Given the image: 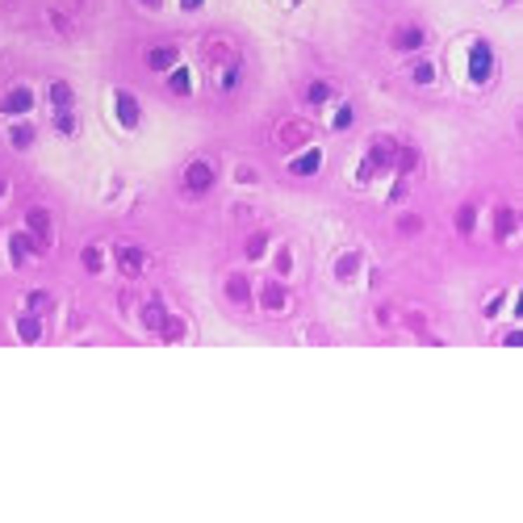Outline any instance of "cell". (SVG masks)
I'll return each instance as SVG.
<instances>
[{
	"label": "cell",
	"instance_id": "30bf717a",
	"mask_svg": "<svg viewBox=\"0 0 523 523\" xmlns=\"http://www.w3.org/2000/svg\"><path fill=\"white\" fill-rule=\"evenodd\" d=\"M176 63H180V51L176 46H151L147 51V67L151 72H172Z\"/></svg>",
	"mask_w": 523,
	"mask_h": 523
},
{
	"label": "cell",
	"instance_id": "5b68a950",
	"mask_svg": "<svg viewBox=\"0 0 523 523\" xmlns=\"http://www.w3.org/2000/svg\"><path fill=\"white\" fill-rule=\"evenodd\" d=\"M46 247L30 235V231H17V235H8V256H13V264H21V260H30V256H42Z\"/></svg>",
	"mask_w": 523,
	"mask_h": 523
},
{
	"label": "cell",
	"instance_id": "52a82bcc",
	"mask_svg": "<svg viewBox=\"0 0 523 523\" xmlns=\"http://www.w3.org/2000/svg\"><path fill=\"white\" fill-rule=\"evenodd\" d=\"M427 42V34H423V25H402V30H394V38H389V46L394 51H402V55H411V51H419Z\"/></svg>",
	"mask_w": 523,
	"mask_h": 523
},
{
	"label": "cell",
	"instance_id": "f1b7e54d",
	"mask_svg": "<svg viewBox=\"0 0 523 523\" xmlns=\"http://www.w3.org/2000/svg\"><path fill=\"white\" fill-rule=\"evenodd\" d=\"M25 306H30V314H38V310H51V297L38 289V293H30V302H25Z\"/></svg>",
	"mask_w": 523,
	"mask_h": 523
},
{
	"label": "cell",
	"instance_id": "277c9868",
	"mask_svg": "<svg viewBox=\"0 0 523 523\" xmlns=\"http://www.w3.org/2000/svg\"><path fill=\"white\" fill-rule=\"evenodd\" d=\"M34 109V92L30 88H8L4 96H0V113L4 117H25Z\"/></svg>",
	"mask_w": 523,
	"mask_h": 523
},
{
	"label": "cell",
	"instance_id": "cb8c5ba5",
	"mask_svg": "<svg viewBox=\"0 0 523 523\" xmlns=\"http://www.w3.org/2000/svg\"><path fill=\"white\" fill-rule=\"evenodd\" d=\"M76 126H80V122H76L72 109H59V113H55V130H59V134H76Z\"/></svg>",
	"mask_w": 523,
	"mask_h": 523
},
{
	"label": "cell",
	"instance_id": "7402d4cb",
	"mask_svg": "<svg viewBox=\"0 0 523 523\" xmlns=\"http://www.w3.org/2000/svg\"><path fill=\"white\" fill-rule=\"evenodd\" d=\"M394 168L406 176V172H415L419 168V151L415 147H398V160H394Z\"/></svg>",
	"mask_w": 523,
	"mask_h": 523
},
{
	"label": "cell",
	"instance_id": "1f68e13d",
	"mask_svg": "<svg viewBox=\"0 0 523 523\" xmlns=\"http://www.w3.org/2000/svg\"><path fill=\"white\" fill-rule=\"evenodd\" d=\"M498 310H503V297H490V302H486V318H494Z\"/></svg>",
	"mask_w": 523,
	"mask_h": 523
},
{
	"label": "cell",
	"instance_id": "83f0119b",
	"mask_svg": "<svg viewBox=\"0 0 523 523\" xmlns=\"http://www.w3.org/2000/svg\"><path fill=\"white\" fill-rule=\"evenodd\" d=\"M411 76H415V84H432V80H436V67H432V63H415Z\"/></svg>",
	"mask_w": 523,
	"mask_h": 523
},
{
	"label": "cell",
	"instance_id": "9c48e42d",
	"mask_svg": "<svg viewBox=\"0 0 523 523\" xmlns=\"http://www.w3.org/2000/svg\"><path fill=\"white\" fill-rule=\"evenodd\" d=\"M143 264H147V252H143V247H134V243L117 247V268H122L126 276H138V272H143Z\"/></svg>",
	"mask_w": 523,
	"mask_h": 523
},
{
	"label": "cell",
	"instance_id": "2e32d148",
	"mask_svg": "<svg viewBox=\"0 0 523 523\" xmlns=\"http://www.w3.org/2000/svg\"><path fill=\"white\" fill-rule=\"evenodd\" d=\"M168 88H172L176 96H188V92H193V72L176 63L172 72H168Z\"/></svg>",
	"mask_w": 523,
	"mask_h": 523
},
{
	"label": "cell",
	"instance_id": "e0dca14e",
	"mask_svg": "<svg viewBox=\"0 0 523 523\" xmlns=\"http://www.w3.org/2000/svg\"><path fill=\"white\" fill-rule=\"evenodd\" d=\"M8 143H13L17 151L34 147V126H30V122H13V126H8Z\"/></svg>",
	"mask_w": 523,
	"mask_h": 523
},
{
	"label": "cell",
	"instance_id": "8992f818",
	"mask_svg": "<svg viewBox=\"0 0 523 523\" xmlns=\"http://www.w3.org/2000/svg\"><path fill=\"white\" fill-rule=\"evenodd\" d=\"M113 117H117L126 130H134L138 117H143V109H138V101H134L130 92H113Z\"/></svg>",
	"mask_w": 523,
	"mask_h": 523
},
{
	"label": "cell",
	"instance_id": "f546056e",
	"mask_svg": "<svg viewBox=\"0 0 523 523\" xmlns=\"http://www.w3.org/2000/svg\"><path fill=\"white\" fill-rule=\"evenodd\" d=\"M351 117H356V113H351V105H344V109L335 113V122H331V126H335V130H348V126H351Z\"/></svg>",
	"mask_w": 523,
	"mask_h": 523
},
{
	"label": "cell",
	"instance_id": "ba28073f",
	"mask_svg": "<svg viewBox=\"0 0 523 523\" xmlns=\"http://www.w3.org/2000/svg\"><path fill=\"white\" fill-rule=\"evenodd\" d=\"M25 226H30V235H34V239H38L42 247L51 243V214H46L42 205H34V209L25 214Z\"/></svg>",
	"mask_w": 523,
	"mask_h": 523
},
{
	"label": "cell",
	"instance_id": "44dd1931",
	"mask_svg": "<svg viewBox=\"0 0 523 523\" xmlns=\"http://www.w3.org/2000/svg\"><path fill=\"white\" fill-rule=\"evenodd\" d=\"M473 226H477V205H460L456 209V231L460 235H473Z\"/></svg>",
	"mask_w": 523,
	"mask_h": 523
},
{
	"label": "cell",
	"instance_id": "4dcf8cb0",
	"mask_svg": "<svg viewBox=\"0 0 523 523\" xmlns=\"http://www.w3.org/2000/svg\"><path fill=\"white\" fill-rule=\"evenodd\" d=\"M239 84V67H231V72H226V76H222V88H226V92H231V88Z\"/></svg>",
	"mask_w": 523,
	"mask_h": 523
},
{
	"label": "cell",
	"instance_id": "d6986e66",
	"mask_svg": "<svg viewBox=\"0 0 523 523\" xmlns=\"http://www.w3.org/2000/svg\"><path fill=\"white\" fill-rule=\"evenodd\" d=\"M356 272H360V252H344V256L335 260V276H340V280H351Z\"/></svg>",
	"mask_w": 523,
	"mask_h": 523
},
{
	"label": "cell",
	"instance_id": "4316f807",
	"mask_svg": "<svg viewBox=\"0 0 523 523\" xmlns=\"http://www.w3.org/2000/svg\"><path fill=\"white\" fill-rule=\"evenodd\" d=\"M84 268L88 272H101L105 268V252L101 247H84Z\"/></svg>",
	"mask_w": 523,
	"mask_h": 523
},
{
	"label": "cell",
	"instance_id": "d590c367",
	"mask_svg": "<svg viewBox=\"0 0 523 523\" xmlns=\"http://www.w3.org/2000/svg\"><path fill=\"white\" fill-rule=\"evenodd\" d=\"M0 197H4V180H0Z\"/></svg>",
	"mask_w": 523,
	"mask_h": 523
},
{
	"label": "cell",
	"instance_id": "e575fe53",
	"mask_svg": "<svg viewBox=\"0 0 523 523\" xmlns=\"http://www.w3.org/2000/svg\"><path fill=\"white\" fill-rule=\"evenodd\" d=\"M138 4H147V8H160V0H138Z\"/></svg>",
	"mask_w": 523,
	"mask_h": 523
},
{
	"label": "cell",
	"instance_id": "d4e9b609",
	"mask_svg": "<svg viewBox=\"0 0 523 523\" xmlns=\"http://www.w3.org/2000/svg\"><path fill=\"white\" fill-rule=\"evenodd\" d=\"M160 335H164L168 344H176V340H184V323H180V318H172V314H168V318H164V327H160Z\"/></svg>",
	"mask_w": 523,
	"mask_h": 523
},
{
	"label": "cell",
	"instance_id": "7a4b0ae2",
	"mask_svg": "<svg viewBox=\"0 0 523 523\" xmlns=\"http://www.w3.org/2000/svg\"><path fill=\"white\" fill-rule=\"evenodd\" d=\"M490 72H494V51H490V42H473V46H469V80H473V84H486Z\"/></svg>",
	"mask_w": 523,
	"mask_h": 523
},
{
	"label": "cell",
	"instance_id": "4fadbf2b",
	"mask_svg": "<svg viewBox=\"0 0 523 523\" xmlns=\"http://www.w3.org/2000/svg\"><path fill=\"white\" fill-rule=\"evenodd\" d=\"M17 340L21 344H38L42 340V318L38 314H21L17 318Z\"/></svg>",
	"mask_w": 523,
	"mask_h": 523
},
{
	"label": "cell",
	"instance_id": "6da1fadb",
	"mask_svg": "<svg viewBox=\"0 0 523 523\" xmlns=\"http://www.w3.org/2000/svg\"><path fill=\"white\" fill-rule=\"evenodd\" d=\"M394 160H398V143H394V138H373V143H368L364 164L356 168V180H360V184H368L377 172H389V168H394Z\"/></svg>",
	"mask_w": 523,
	"mask_h": 523
},
{
	"label": "cell",
	"instance_id": "ffe728a7",
	"mask_svg": "<svg viewBox=\"0 0 523 523\" xmlns=\"http://www.w3.org/2000/svg\"><path fill=\"white\" fill-rule=\"evenodd\" d=\"M51 105H55V113H59V109H72V84L55 80V84H51Z\"/></svg>",
	"mask_w": 523,
	"mask_h": 523
},
{
	"label": "cell",
	"instance_id": "5bb4252c",
	"mask_svg": "<svg viewBox=\"0 0 523 523\" xmlns=\"http://www.w3.org/2000/svg\"><path fill=\"white\" fill-rule=\"evenodd\" d=\"M515 222H519V218H515L511 205H498V209H494V235H498V239H511V235H515Z\"/></svg>",
	"mask_w": 523,
	"mask_h": 523
},
{
	"label": "cell",
	"instance_id": "603a6c76",
	"mask_svg": "<svg viewBox=\"0 0 523 523\" xmlns=\"http://www.w3.org/2000/svg\"><path fill=\"white\" fill-rule=\"evenodd\" d=\"M306 101H310V105H323V101H331V84H327V80H314V84L306 88Z\"/></svg>",
	"mask_w": 523,
	"mask_h": 523
},
{
	"label": "cell",
	"instance_id": "d6a6232c",
	"mask_svg": "<svg viewBox=\"0 0 523 523\" xmlns=\"http://www.w3.org/2000/svg\"><path fill=\"white\" fill-rule=\"evenodd\" d=\"M276 268H280V272H289V268H293V256H289V252H280V256H276Z\"/></svg>",
	"mask_w": 523,
	"mask_h": 523
},
{
	"label": "cell",
	"instance_id": "836d02e7",
	"mask_svg": "<svg viewBox=\"0 0 523 523\" xmlns=\"http://www.w3.org/2000/svg\"><path fill=\"white\" fill-rule=\"evenodd\" d=\"M201 4H205V0H180V8H184V13H193V8H201Z\"/></svg>",
	"mask_w": 523,
	"mask_h": 523
},
{
	"label": "cell",
	"instance_id": "9a60e30c",
	"mask_svg": "<svg viewBox=\"0 0 523 523\" xmlns=\"http://www.w3.org/2000/svg\"><path fill=\"white\" fill-rule=\"evenodd\" d=\"M164 318H168V310H164V302H160V297L143 302V327H147V331H160V327H164Z\"/></svg>",
	"mask_w": 523,
	"mask_h": 523
},
{
	"label": "cell",
	"instance_id": "7c38bea8",
	"mask_svg": "<svg viewBox=\"0 0 523 523\" xmlns=\"http://www.w3.org/2000/svg\"><path fill=\"white\" fill-rule=\"evenodd\" d=\"M318 168H323V151H318V147H310V151H302L297 160H289V172L293 176H314Z\"/></svg>",
	"mask_w": 523,
	"mask_h": 523
},
{
	"label": "cell",
	"instance_id": "ac0fdd59",
	"mask_svg": "<svg viewBox=\"0 0 523 523\" xmlns=\"http://www.w3.org/2000/svg\"><path fill=\"white\" fill-rule=\"evenodd\" d=\"M226 297H231L235 306H243V302H252V285H247V276H239V272H235V276L226 280Z\"/></svg>",
	"mask_w": 523,
	"mask_h": 523
},
{
	"label": "cell",
	"instance_id": "8fae6325",
	"mask_svg": "<svg viewBox=\"0 0 523 523\" xmlns=\"http://www.w3.org/2000/svg\"><path fill=\"white\" fill-rule=\"evenodd\" d=\"M285 302H289V293H285V285L280 280H268L260 289V306L268 314H276V310H285Z\"/></svg>",
	"mask_w": 523,
	"mask_h": 523
},
{
	"label": "cell",
	"instance_id": "3957f363",
	"mask_svg": "<svg viewBox=\"0 0 523 523\" xmlns=\"http://www.w3.org/2000/svg\"><path fill=\"white\" fill-rule=\"evenodd\" d=\"M184 188L188 193H209L214 188V164H205V160H193L188 168H184Z\"/></svg>",
	"mask_w": 523,
	"mask_h": 523
},
{
	"label": "cell",
	"instance_id": "484cf974",
	"mask_svg": "<svg viewBox=\"0 0 523 523\" xmlns=\"http://www.w3.org/2000/svg\"><path fill=\"white\" fill-rule=\"evenodd\" d=\"M264 252H268V235H264V231H256V235L247 239V256H252V260H260Z\"/></svg>",
	"mask_w": 523,
	"mask_h": 523
}]
</instances>
